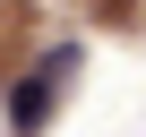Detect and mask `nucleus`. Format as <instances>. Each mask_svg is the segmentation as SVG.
Returning a JSON list of instances; mask_svg holds the SVG:
<instances>
[{
  "instance_id": "f257e3e1",
  "label": "nucleus",
  "mask_w": 146,
  "mask_h": 137,
  "mask_svg": "<svg viewBox=\"0 0 146 137\" xmlns=\"http://www.w3.org/2000/svg\"><path fill=\"white\" fill-rule=\"evenodd\" d=\"M52 94H60V86H52V68L17 77V94H9V128H17V137H35V128L52 120Z\"/></svg>"
}]
</instances>
